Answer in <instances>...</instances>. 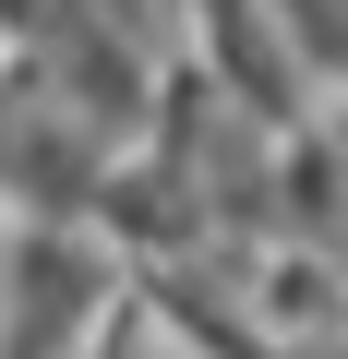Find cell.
I'll return each instance as SVG.
<instances>
[{
  "mask_svg": "<svg viewBox=\"0 0 348 359\" xmlns=\"http://www.w3.org/2000/svg\"><path fill=\"white\" fill-rule=\"evenodd\" d=\"M132 264L96 240V228H25L0 240V359H84L96 323L120 311Z\"/></svg>",
  "mask_w": 348,
  "mask_h": 359,
  "instance_id": "1",
  "label": "cell"
},
{
  "mask_svg": "<svg viewBox=\"0 0 348 359\" xmlns=\"http://www.w3.org/2000/svg\"><path fill=\"white\" fill-rule=\"evenodd\" d=\"M181 48L228 84V108L240 120H264V132H288V120H312L324 108V84H312V60L288 48V25L264 13V0H181Z\"/></svg>",
  "mask_w": 348,
  "mask_h": 359,
  "instance_id": "2",
  "label": "cell"
},
{
  "mask_svg": "<svg viewBox=\"0 0 348 359\" xmlns=\"http://www.w3.org/2000/svg\"><path fill=\"white\" fill-rule=\"evenodd\" d=\"M288 25V48L312 60V84H348V0H264Z\"/></svg>",
  "mask_w": 348,
  "mask_h": 359,
  "instance_id": "3",
  "label": "cell"
},
{
  "mask_svg": "<svg viewBox=\"0 0 348 359\" xmlns=\"http://www.w3.org/2000/svg\"><path fill=\"white\" fill-rule=\"evenodd\" d=\"M72 13H84V0H0V48H13V60H37Z\"/></svg>",
  "mask_w": 348,
  "mask_h": 359,
  "instance_id": "4",
  "label": "cell"
},
{
  "mask_svg": "<svg viewBox=\"0 0 348 359\" xmlns=\"http://www.w3.org/2000/svg\"><path fill=\"white\" fill-rule=\"evenodd\" d=\"M288 359H348V347H288Z\"/></svg>",
  "mask_w": 348,
  "mask_h": 359,
  "instance_id": "5",
  "label": "cell"
}]
</instances>
